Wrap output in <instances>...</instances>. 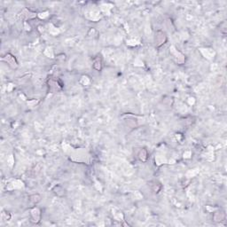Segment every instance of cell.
Returning a JSON list of instances; mask_svg holds the SVG:
<instances>
[{
	"label": "cell",
	"mask_w": 227,
	"mask_h": 227,
	"mask_svg": "<svg viewBox=\"0 0 227 227\" xmlns=\"http://www.w3.org/2000/svg\"><path fill=\"white\" fill-rule=\"evenodd\" d=\"M31 216H32V221L34 223H38L40 221V217H41V214L38 208H35L31 210Z\"/></svg>",
	"instance_id": "6da1fadb"
},
{
	"label": "cell",
	"mask_w": 227,
	"mask_h": 227,
	"mask_svg": "<svg viewBox=\"0 0 227 227\" xmlns=\"http://www.w3.org/2000/svg\"><path fill=\"white\" fill-rule=\"evenodd\" d=\"M139 157L141 161H145V160L147 159V153H146V151L145 150L140 151V153H139Z\"/></svg>",
	"instance_id": "7a4b0ae2"
},
{
	"label": "cell",
	"mask_w": 227,
	"mask_h": 227,
	"mask_svg": "<svg viewBox=\"0 0 227 227\" xmlns=\"http://www.w3.org/2000/svg\"><path fill=\"white\" fill-rule=\"evenodd\" d=\"M40 196L38 195V194H35V195H32L30 196V201L31 202H33L34 203H37L38 202H40Z\"/></svg>",
	"instance_id": "3957f363"
},
{
	"label": "cell",
	"mask_w": 227,
	"mask_h": 227,
	"mask_svg": "<svg viewBox=\"0 0 227 227\" xmlns=\"http://www.w3.org/2000/svg\"><path fill=\"white\" fill-rule=\"evenodd\" d=\"M94 68H96L97 70H100L101 69V61L99 60H97L95 62H94V65H93Z\"/></svg>",
	"instance_id": "277c9868"
}]
</instances>
